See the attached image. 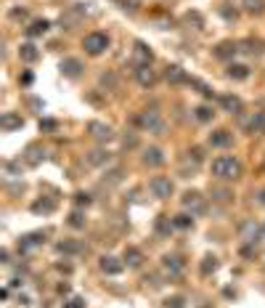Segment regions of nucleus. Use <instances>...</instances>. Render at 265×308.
Here are the masks:
<instances>
[{"instance_id": "nucleus-30", "label": "nucleus", "mask_w": 265, "mask_h": 308, "mask_svg": "<svg viewBox=\"0 0 265 308\" xmlns=\"http://www.w3.org/2000/svg\"><path fill=\"white\" fill-rule=\"evenodd\" d=\"M260 202H262V204H265V189H262V191H260Z\"/></svg>"}, {"instance_id": "nucleus-16", "label": "nucleus", "mask_w": 265, "mask_h": 308, "mask_svg": "<svg viewBox=\"0 0 265 308\" xmlns=\"http://www.w3.org/2000/svg\"><path fill=\"white\" fill-rule=\"evenodd\" d=\"M19 56H22L24 61H37V56H40V53H37V48L32 43H24L22 48H19Z\"/></svg>"}, {"instance_id": "nucleus-3", "label": "nucleus", "mask_w": 265, "mask_h": 308, "mask_svg": "<svg viewBox=\"0 0 265 308\" xmlns=\"http://www.w3.org/2000/svg\"><path fill=\"white\" fill-rule=\"evenodd\" d=\"M149 189H151V194H154V197H159V199H167L170 194H173V181L165 178V175H157V178H151Z\"/></svg>"}, {"instance_id": "nucleus-13", "label": "nucleus", "mask_w": 265, "mask_h": 308, "mask_svg": "<svg viewBox=\"0 0 265 308\" xmlns=\"http://www.w3.org/2000/svg\"><path fill=\"white\" fill-rule=\"evenodd\" d=\"M138 82H141V85H154L157 74L151 72V67H138Z\"/></svg>"}, {"instance_id": "nucleus-17", "label": "nucleus", "mask_w": 265, "mask_h": 308, "mask_svg": "<svg viewBox=\"0 0 265 308\" xmlns=\"http://www.w3.org/2000/svg\"><path fill=\"white\" fill-rule=\"evenodd\" d=\"M165 77H167L170 82H186V80H188V77H186V72H183L181 67H167Z\"/></svg>"}, {"instance_id": "nucleus-1", "label": "nucleus", "mask_w": 265, "mask_h": 308, "mask_svg": "<svg viewBox=\"0 0 265 308\" xmlns=\"http://www.w3.org/2000/svg\"><path fill=\"white\" fill-rule=\"evenodd\" d=\"M212 175L220 181H236L241 175V162L236 157H217L212 160Z\"/></svg>"}, {"instance_id": "nucleus-12", "label": "nucleus", "mask_w": 265, "mask_h": 308, "mask_svg": "<svg viewBox=\"0 0 265 308\" xmlns=\"http://www.w3.org/2000/svg\"><path fill=\"white\" fill-rule=\"evenodd\" d=\"M220 104L225 112H231V115H236V112H241V98H236V96H223L220 98Z\"/></svg>"}, {"instance_id": "nucleus-7", "label": "nucleus", "mask_w": 265, "mask_h": 308, "mask_svg": "<svg viewBox=\"0 0 265 308\" xmlns=\"http://www.w3.org/2000/svg\"><path fill=\"white\" fill-rule=\"evenodd\" d=\"M210 144H212V146L225 149V146H231V144H233V136L228 133V130H215V133L210 136Z\"/></svg>"}, {"instance_id": "nucleus-25", "label": "nucleus", "mask_w": 265, "mask_h": 308, "mask_svg": "<svg viewBox=\"0 0 265 308\" xmlns=\"http://www.w3.org/2000/svg\"><path fill=\"white\" fill-rule=\"evenodd\" d=\"M53 210V202H37L35 204V213H51Z\"/></svg>"}, {"instance_id": "nucleus-19", "label": "nucleus", "mask_w": 265, "mask_h": 308, "mask_svg": "<svg viewBox=\"0 0 265 308\" xmlns=\"http://www.w3.org/2000/svg\"><path fill=\"white\" fill-rule=\"evenodd\" d=\"M249 130L252 133H265V112H257L249 123Z\"/></svg>"}, {"instance_id": "nucleus-9", "label": "nucleus", "mask_w": 265, "mask_h": 308, "mask_svg": "<svg viewBox=\"0 0 265 308\" xmlns=\"http://www.w3.org/2000/svg\"><path fill=\"white\" fill-rule=\"evenodd\" d=\"M101 271L103 274H119L122 271V263L117 258H111V255H103L101 258Z\"/></svg>"}, {"instance_id": "nucleus-15", "label": "nucleus", "mask_w": 265, "mask_h": 308, "mask_svg": "<svg viewBox=\"0 0 265 308\" xmlns=\"http://www.w3.org/2000/svg\"><path fill=\"white\" fill-rule=\"evenodd\" d=\"M228 77H233V80H247L249 77V69L244 67V64H231V67H228Z\"/></svg>"}, {"instance_id": "nucleus-5", "label": "nucleus", "mask_w": 265, "mask_h": 308, "mask_svg": "<svg viewBox=\"0 0 265 308\" xmlns=\"http://www.w3.org/2000/svg\"><path fill=\"white\" fill-rule=\"evenodd\" d=\"M88 130L98 138V141H111V138H114L111 128H109V125H103V123H90V125H88Z\"/></svg>"}, {"instance_id": "nucleus-26", "label": "nucleus", "mask_w": 265, "mask_h": 308, "mask_svg": "<svg viewBox=\"0 0 265 308\" xmlns=\"http://www.w3.org/2000/svg\"><path fill=\"white\" fill-rule=\"evenodd\" d=\"M175 226L178 229H188V226H191V218H188V216H178L175 218Z\"/></svg>"}, {"instance_id": "nucleus-11", "label": "nucleus", "mask_w": 265, "mask_h": 308, "mask_svg": "<svg viewBox=\"0 0 265 308\" xmlns=\"http://www.w3.org/2000/svg\"><path fill=\"white\" fill-rule=\"evenodd\" d=\"M183 204H186V208H194L196 213H202V210H204V202H202V197H199L196 191H188L186 197H183Z\"/></svg>"}, {"instance_id": "nucleus-29", "label": "nucleus", "mask_w": 265, "mask_h": 308, "mask_svg": "<svg viewBox=\"0 0 265 308\" xmlns=\"http://www.w3.org/2000/svg\"><path fill=\"white\" fill-rule=\"evenodd\" d=\"M77 202L80 204H90V197H88V194H77Z\"/></svg>"}, {"instance_id": "nucleus-18", "label": "nucleus", "mask_w": 265, "mask_h": 308, "mask_svg": "<svg viewBox=\"0 0 265 308\" xmlns=\"http://www.w3.org/2000/svg\"><path fill=\"white\" fill-rule=\"evenodd\" d=\"M48 22L45 19H40V22H32V27H27V35L30 37H37V35H43V32H48Z\"/></svg>"}, {"instance_id": "nucleus-2", "label": "nucleus", "mask_w": 265, "mask_h": 308, "mask_svg": "<svg viewBox=\"0 0 265 308\" xmlns=\"http://www.w3.org/2000/svg\"><path fill=\"white\" fill-rule=\"evenodd\" d=\"M82 48L88 51L90 56H101L103 51L109 48V35H103V32H90V35H85Z\"/></svg>"}, {"instance_id": "nucleus-10", "label": "nucleus", "mask_w": 265, "mask_h": 308, "mask_svg": "<svg viewBox=\"0 0 265 308\" xmlns=\"http://www.w3.org/2000/svg\"><path fill=\"white\" fill-rule=\"evenodd\" d=\"M144 162L151 165V167H157V165L165 162V157H162V152H159V149H146V152H144Z\"/></svg>"}, {"instance_id": "nucleus-24", "label": "nucleus", "mask_w": 265, "mask_h": 308, "mask_svg": "<svg viewBox=\"0 0 265 308\" xmlns=\"http://www.w3.org/2000/svg\"><path fill=\"white\" fill-rule=\"evenodd\" d=\"M109 160V152H90V162L93 165H101V162H106Z\"/></svg>"}, {"instance_id": "nucleus-28", "label": "nucleus", "mask_w": 265, "mask_h": 308, "mask_svg": "<svg viewBox=\"0 0 265 308\" xmlns=\"http://www.w3.org/2000/svg\"><path fill=\"white\" fill-rule=\"evenodd\" d=\"M64 308H85V303L80 300V297H74V300H69V303H66Z\"/></svg>"}, {"instance_id": "nucleus-22", "label": "nucleus", "mask_w": 265, "mask_h": 308, "mask_svg": "<svg viewBox=\"0 0 265 308\" xmlns=\"http://www.w3.org/2000/svg\"><path fill=\"white\" fill-rule=\"evenodd\" d=\"M125 260H127L130 266H138L141 263V253H138L136 247H130V250H125Z\"/></svg>"}, {"instance_id": "nucleus-6", "label": "nucleus", "mask_w": 265, "mask_h": 308, "mask_svg": "<svg viewBox=\"0 0 265 308\" xmlns=\"http://www.w3.org/2000/svg\"><path fill=\"white\" fill-rule=\"evenodd\" d=\"M162 266H165V271L170 276H181L183 274V263H181V258H175V255H167L162 260Z\"/></svg>"}, {"instance_id": "nucleus-27", "label": "nucleus", "mask_w": 265, "mask_h": 308, "mask_svg": "<svg viewBox=\"0 0 265 308\" xmlns=\"http://www.w3.org/2000/svg\"><path fill=\"white\" fill-rule=\"evenodd\" d=\"M215 268H217L215 258H207V260H204V266H202V271H204V274H210V271H215Z\"/></svg>"}, {"instance_id": "nucleus-20", "label": "nucleus", "mask_w": 265, "mask_h": 308, "mask_svg": "<svg viewBox=\"0 0 265 308\" xmlns=\"http://www.w3.org/2000/svg\"><path fill=\"white\" fill-rule=\"evenodd\" d=\"M244 11L247 14H262L265 11V0H244Z\"/></svg>"}, {"instance_id": "nucleus-21", "label": "nucleus", "mask_w": 265, "mask_h": 308, "mask_svg": "<svg viewBox=\"0 0 265 308\" xmlns=\"http://www.w3.org/2000/svg\"><path fill=\"white\" fill-rule=\"evenodd\" d=\"M22 123H24V120H22V117H16V115H6V117H3V128H6V130H11V128L22 125Z\"/></svg>"}, {"instance_id": "nucleus-23", "label": "nucleus", "mask_w": 265, "mask_h": 308, "mask_svg": "<svg viewBox=\"0 0 265 308\" xmlns=\"http://www.w3.org/2000/svg\"><path fill=\"white\" fill-rule=\"evenodd\" d=\"M212 115H215V112H212L210 107H199V109H196V117L202 120V123H207V120H212Z\"/></svg>"}, {"instance_id": "nucleus-14", "label": "nucleus", "mask_w": 265, "mask_h": 308, "mask_svg": "<svg viewBox=\"0 0 265 308\" xmlns=\"http://www.w3.org/2000/svg\"><path fill=\"white\" fill-rule=\"evenodd\" d=\"M61 69H64V74H69V77H77L80 69H82V64H80L77 59H66V61L61 64Z\"/></svg>"}, {"instance_id": "nucleus-4", "label": "nucleus", "mask_w": 265, "mask_h": 308, "mask_svg": "<svg viewBox=\"0 0 265 308\" xmlns=\"http://www.w3.org/2000/svg\"><path fill=\"white\" fill-rule=\"evenodd\" d=\"M138 123H141V128H146V130H151V133H157V136L165 133V123L159 120L157 112H146V115H141Z\"/></svg>"}, {"instance_id": "nucleus-8", "label": "nucleus", "mask_w": 265, "mask_h": 308, "mask_svg": "<svg viewBox=\"0 0 265 308\" xmlns=\"http://www.w3.org/2000/svg\"><path fill=\"white\" fill-rule=\"evenodd\" d=\"M151 59H154V53H151L144 43H136V61H138V67H149Z\"/></svg>"}]
</instances>
